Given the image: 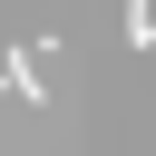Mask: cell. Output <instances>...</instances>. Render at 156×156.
Returning a JSON list of instances; mask_svg holds the SVG:
<instances>
[{
	"label": "cell",
	"instance_id": "obj_1",
	"mask_svg": "<svg viewBox=\"0 0 156 156\" xmlns=\"http://www.w3.org/2000/svg\"><path fill=\"white\" fill-rule=\"evenodd\" d=\"M29 58H39V49H10V58H0V78H10V88H20L29 107H39V68H29Z\"/></svg>",
	"mask_w": 156,
	"mask_h": 156
}]
</instances>
